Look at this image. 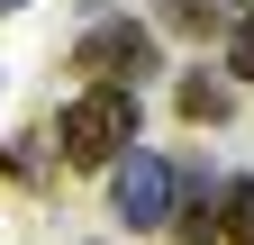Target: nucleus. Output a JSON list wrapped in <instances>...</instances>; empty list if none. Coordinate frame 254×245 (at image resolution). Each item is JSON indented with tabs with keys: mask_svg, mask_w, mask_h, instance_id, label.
Returning <instances> with one entry per match:
<instances>
[{
	"mask_svg": "<svg viewBox=\"0 0 254 245\" xmlns=\"http://www.w3.org/2000/svg\"><path fill=\"white\" fill-rule=\"evenodd\" d=\"M127 145H136V91L91 82L82 100H64V118H55V155L73 164V173H109Z\"/></svg>",
	"mask_w": 254,
	"mask_h": 245,
	"instance_id": "f257e3e1",
	"label": "nucleus"
},
{
	"mask_svg": "<svg viewBox=\"0 0 254 245\" xmlns=\"http://www.w3.org/2000/svg\"><path fill=\"white\" fill-rule=\"evenodd\" d=\"M173 200H182V173L154 155V145H127V155L109 164V209L127 218V236H145V227H173Z\"/></svg>",
	"mask_w": 254,
	"mask_h": 245,
	"instance_id": "f03ea898",
	"label": "nucleus"
},
{
	"mask_svg": "<svg viewBox=\"0 0 254 245\" xmlns=\"http://www.w3.org/2000/svg\"><path fill=\"white\" fill-rule=\"evenodd\" d=\"M73 64H82L91 82H118V91H136V82L164 73V64H154V27H145V18H91L82 46H73Z\"/></svg>",
	"mask_w": 254,
	"mask_h": 245,
	"instance_id": "7ed1b4c3",
	"label": "nucleus"
},
{
	"mask_svg": "<svg viewBox=\"0 0 254 245\" xmlns=\"http://www.w3.org/2000/svg\"><path fill=\"white\" fill-rule=\"evenodd\" d=\"M218 236H227V182L190 173L182 200H173V245H218Z\"/></svg>",
	"mask_w": 254,
	"mask_h": 245,
	"instance_id": "20e7f679",
	"label": "nucleus"
},
{
	"mask_svg": "<svg viewBox=\"0 0 254 245\" xmlns=\"http://www.w3.org/2000/svg\"><path fill=\"white\" fill-rule=\"evenodd\" d=\"M173 109L190 118V127H227V109H236V82L200 64V73H182V82H173Z\"/></svg>",
	"mask_w": 254,
	"mask_h": 245,
	"instance_id": "39448f33",
	"label": "nucleus"
},
{
	"mask_svg": "<svg viewBox=\"0 0 254 245\" xmlns=\"http://www.w3.org/2000/svg\"><path fill=\"white\" fill-rule=\"evenodd\" d=\"M218 245H254V173L227 182V236H218Z\"/></svg>",
	"mask_w": 254,
	"mask_h": 245,
	"instance_id": "423d86ee",
	"label": "nucleus"
},
{
	"mask_svg": "<svg viewBox=\"0 0 254 245\" xmlns=\"http://www.w3.org/2000/svg\"><path fill=\"white\" fill-rule=\"evenodd\" d=\"M154 9H164L173 37H209V27H218V0H154Z\"/></svg>",
	"mask_w": 254,
	"mask_h": 245,
	"instance_id": "0eeeda50",
	"label": "nucleus"
},
{
	"mask_svg": "<svg viewBox=\"0 0 254 245\" xmlns=\"http://www.w3.org/2000/svg\"><path fill=\"white\" fill-rule=\"evenodd\" d=\"M227 82H254V9L236 18V37H227Z\"/></svg>",
	"mask_w": 254,
	"mask_h": 245,
	"instance_id": "6e6552de",
	"label": "nucleus"
},
{
	"mask_svg": "<svg viewBox=\"0 0 254 245\" xmlns=\"http://www.w3.org/2000/svg\"><path fill=\"white\" fill-rule=\"evenodd\" d=\"M18 9H27V0H0V18H18Z\"/></svg>",
	"mask_w": 254,
	"mask_h": 245,
	"instance_id": "1a4fd4ad",
	"label": "nucleus"
},
{
	"mask_svg": "<svg viewBox=\"0 0 254 245\" xmlns=\"http://www.w3.org/2000/svg\"><path fill=\"white\" fill-rule=\"evenodd\" d=\"M91 9H109V0H91Z\"/></svg>",
	"mask_w": 254,
	"mask_h": 245,
	"instance_id": "9d476101",
	"label": "nucleus"
},
{
	"mask_svg": "<svg viewBox=\"0 0 254 245\" xmlns=\"http://www.w3.org/2000/svg\"><path fill=\"white\" fill-rule=\"evenodd\" d=\"M245 9H254V0H245Z\"/></svg>",
	"mask_w": 254,
	"mask_h": 245,
	"instance_id": "9b49d317",
	"label": "nucleus"
}]
</instances>
